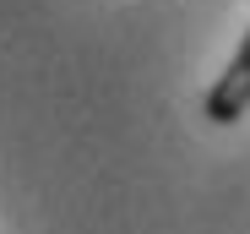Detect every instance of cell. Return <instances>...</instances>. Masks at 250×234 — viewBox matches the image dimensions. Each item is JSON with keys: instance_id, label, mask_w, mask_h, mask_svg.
<instances>
[{"instance_id": "1", "label": "cell", "mask_w": 250, "mask_h": 234, "mask_svg": "<svg viewBox=\"0 0 250 234\" xmlns=\"http://www.w3.org/2000/svg\"><path fill=\"white\" fill-rule=\"evenodd\" d=\"M245 109H250V33H245V44L234 49L229 71H223L218 82L207 87V98H201V114H207L212 126H234Z\"/></svg>"}]
</instances>
